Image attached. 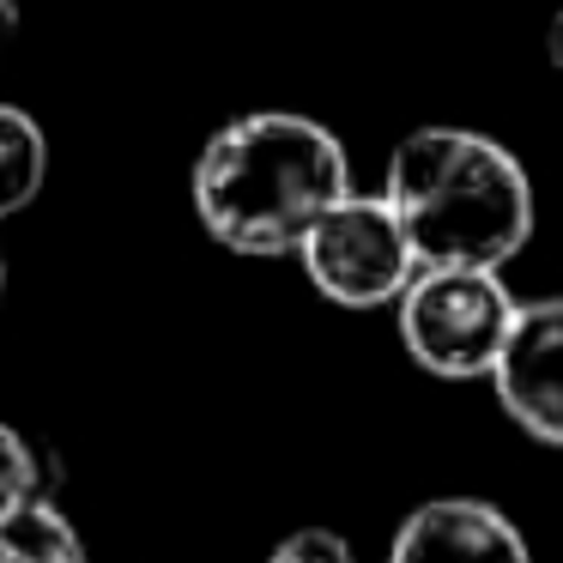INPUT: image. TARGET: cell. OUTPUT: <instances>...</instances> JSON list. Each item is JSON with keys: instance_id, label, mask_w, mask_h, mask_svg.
Listing matches in <instances>:
<instances>
[{"instance_id": "6da1fadb", "label": "cell", "mask_w": 563, "mask_h": 563, "mask_svg": "<svg viewBox=\"0 0 563 563\" xmlns=\"http://www.w3.org/2000/svg\"><path fill=\"white\" fill-rule=\"evenodd\" d=\"M195 219L231 255H297L303 236L352 195V164L333 128L297 110H255L200 146Z\"/></svg>"}, {"instance_id": "52a82bcc", "label": "cell", "mask_w": 563, "mask_h": 563, "mask_svg": "<svg viewBox=\"0 0 563 563\" xmlns=\"http://www.w3.org/2000/svg\"><path fill=\"white\" fill-rule=\"evenodd\" d=\"M43 176H49V140H43L37 115L0 103V219L25 212L43 195Z\"/></svg>"}, {"instance_id": "9c48e42d", "label": "cell", "mask_w": 563, "mask_h": 563, "mask_svg": "<svg viewBox=\"0 0 563 563\" xmlns=\"http://www.w3.org/2000/svg\"><path fill=\"white\" fill-rule=\"evenodd\" d=\"M25 503H37V454L13 424H0V521Z\"/></svg>"}, {"instance_id": "5b68a950", "label": "cell", "mask_w": 563, "mask_h": 563, "mask_svg": "<svg viewBox=\"0 0 563 563\" xmlns=\"http://www.w3.org/2000/svg\"><path fill=\"white\" fill-rule=\"evenodd\" d=\"M490 388L527 437L563 449V297L521 303L503 364L490 369Z\"/></svg>"}, {"instance_id": "277c9868", "label": "cell", "mask_w": 563, "mask_h": 563, "mask_svg": "<svg viewBox=\"0 0 563 563\" xmlns=\"http://www.w3.org/2000/svg\"><path fill=\"white\" fill-rule=\"evenodd\" d=\"M297 261H303L309 285L340 309L400 303L406 285L418 279L412 236H406L400 212L388 207V195H345L333 212H321Z\"/></svg>"}, {"instance_id": "7a4b0ae2", "label": "cell", "mask_w": 563, "mask_h": 563, "mask_svg": "<svg viewBox=\"0 0 563 563\" xmlns=\"http://www.w3.org/2000/svg\"><path fill=\"white\" fill-rule=\"evenodd\" d=\"M382 195L412 236L418 267H509L533 236V183L478 128H412L388 152Z\"/></svg>"}, {"instance_id": "7c38bea8", "label": "cell", "mask_w": 563, "mask_h": 563, "mask_svg": "<svg viewBox=\"0 0 563 563\" xmlns=\"http://www.w3.org/2000/svg\"><path fill=\"white\" fill-rule=\"evenodd\" d=\"M545 55H551V67H563V7L551 13V25H545Z\"/></svg>"}, {"instance_id": "4fadbf2b", "label": "cell", "mask_w": 563, "mask_h": 563, "mask_svg": "<svg viewBox=\"0 0 563 563\" xmlns=\"http://www.w3.org/2000/svg\"><path fill=\"white\" fill-rule=\"evenodd\" d=\"M0 291H7V267H0Z\"/></svg>"}, {"instance_id": "3957f363", "label": "cell", "mask_w": 563, "mask_h": 563, "mask_svg": "<svg viewBox=\"0 0 563 563\" xmlns=\"http://www.w3.org/2000/svg\"><path fill=\"white\" fill-rule=\"evenodd\" d=\"M400 345L418 369L442 382H473L503 364L521 297L490 267H418L406 297L394 303Z\"/></svg>"}, {"instance_id": "8fae6325", "label": "cell", "mask_w": 563, "mask_h": 563, "mask_svg": "<svg viewBox=\"0 0 563 563\" xmlns=\"http://www.w3.org/2000/svg\"><path fill=\"white\" fill-rule=\"evenodd\" d=\"M19 31H25V19H19V0H0V62L13 55Z\"/></svg>"}, {"instance_id": "ba28073f", "label": "cell", "mask_w": 563, "mask_h": 563, "mask_svg": "<svg viewBox=\"0 0 563 563\" xmlns=\"http://www.w3.org/2000/svg\"><path fill=\"white\" fill-rule=\"evenodd\" d=\"M0 563H86V539L49 497H37L0 521Z\"/></svg>"}, {"instance_id": "30bf717a", "label": "cell", "mask_w": 563, "mask_h": 563, "mask_svg": "<svg viewBox=\"0 0 563 563\" xmlns=\"http://www.w3.org/2000/svg\"><path fill=\"white\" fill-rule=\"evenodd\" d=\"M267 563H357V558L333 527H297V533H285L279 545H273Z\"/></svg>"}, {"instance_id": "8992f818", "label": "cell", "mask_w": 563, "mask_h": 563, "mask_svg": "<svg viewBox=\"0 0 563 563\" xmlns=\"http://www.w3.org/2000/svg\"><path fill=\"white\" fill-rule=\"evenodd\" d=\"M388 563H533L527 539L497 503L437 497L418 503L388 545Z\"/></svg>"}]
</instances>
